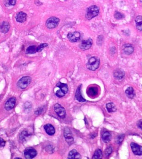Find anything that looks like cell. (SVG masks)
<instances>
[{
  "label": "cell",
  "mask_w": 142,
  "mask_h": 159,
  "mask_svg": "<svg viewBox=\"0 0 142 159\" xmlns=\"http://www.w3.org/2000/svg\"><path fill=\"white\" fill-rule=\"evenodd\" d=\"M99 13V8L96 5H93L87 9L86 13V18L88 20H91L92 18L97 16Z\"/></svg>",
  "instance_id": "obj_1"
},
{
  "label": "cell",
  "mask_w": 142,
  "mask_h": 159,
  "mask_svg": "<svg viewBox=\"0 0 142 159\" xmlns=\"http://www.w3.org/2000/svg\"><path fill=\"white\" fill-rule=\"evenodd\" d=\"M99 66V59L95 56H93L90 58L86 65L87 69L92 71L98 69Z\"/></svg>",
  "instance_id": "obj_2"
},
{
  "label": "cell",
  "mask_w": 142,
  "mask_h": 159,
  "mask_svg": "<svg viewBox=\"0 0 142 159\" xmlns=\"http://www.w3.org/2000/svg\"><path fill=\"white\" fill-rule=\"evenodd\" d=\"M31 80L32 79L30 77L28 76L23 77L18 82V86L21 89H24L30 85Z\"/></svg>",
  "instance_id": "obj_3"
},
{
  "label": "cell",
  "mask_w": 142,
  "mask_h": 159,
  "mask_svg": "<svg viewBox=\"0 0 142 159\" xmlns=\"http://www.w3.org/2000/svg\"><path fill=\"white\" fill-rule=\"evenodd\" d=\"M60 19L55 17H49L46 22V26L49 29H53L56 28L60 23Z\"/></svg>",
  "instance_id": "obj_4"
},
{
  "label": "cell",
  "mask_w": 142,
  "mask_h": 159,
  "mask_svg": "<svg viewBox=\"0 0 142 159\" xmlns=\"http://www.w3.org/2000/svg\"><path fill=\"white\" fill-rule=\"evenodd\" d=\"M54 110L58 116L64 119L66 116V112L65 109L59 104H56L54 106Z\"/></svg>",
  "instance_id": "obj_5"
},
{
  "label": "cell",
  "mask_w": 142,
  "mask_h": 159,
  "mask_svg": "<svg viewBox=\"0 0 142 159\" xmlns=\"http://www.w3.org/2000/svg\"><path fill=\"white\" fill-rule=\"evenodd\" d=\"M24 154L26 159H32L36 156L37 152L33 147H29L25 149Z\"/></svg>",
  "instance_id": "obj_6"
},
{
  "label": "cell",
  "mask_w": 142,
  "mask_h": 159,
  "mask_svg": "<svg viewBox=\"0 0 142 159\" xmlns=\"http://www.w3.org/2000/svg\"><path fill=\"white\" fill-rule=\"evenodd\" d=\"M67 38L71 42H76L79 41L81 39V34L78 32H70L68 34Z\"/></svg>",
  "instance_id": "obj_7"
},
{
  "label": "cell",
  "mask_w": 142,
  "mask_h": 159,
  "mask_svg": "<svg viewBox=\"0 0 142 159\" xmlns=\"http://www.w3.org/2000/svg\"><path fill=\"white\" fill-rule=\"evenodd\" d=\"M93 44V41L91 39H89L81 41L79 45L80 49L82 50H87L91 48Z\"/></svg>",
  "instance_id": "obj_8"
},
{
  "label": "cell",
  "mask_w": 142,
  "mask_h": 159,
  "mask_svg": "<svg viewBox=\"0 0 142 159\" xmlns=\"http://www.w3.org/2000/svg\"><path fill=\"white\" fill-rule=\"evenodd\" d=\"M64 136L67 143L69 144H72L73 143V142L74 141V138H73L72 132L69 128L66 127L64 128Z\"/></svg>",
  "instance_id": "obj_9"
},
{
  "label": "cell",
  "mask_w": 142,
  "mask_h": 159,
  "mask_svg": "<svg viewBox=\"0 0 142 159\" xmlns=\"http://www.w3.org/2000/svg\"><path fill=\"white\" fill-rule=\"evenodd\" d=\"M130 147L134 155H142V146L134 142L130 143Z\"/></svg>",
  "instance_id": "obj_10"
},
{
  "label": "cell",
  "mask_w": 142,
  "mask_h": 159,
  "mask_svg": "<svg viewBox=\"0 0 142 159\" xmlns=\"http://www.w3.org/2000/svg\"><path fill=\"white\" fill-rule=\"evenodd\" d=\"M16 99L15 97H12L7 100L5 104V109L7 111H10L14 108L16 104Z\"/></svg>",
  "instance_id": "obj_11"
},
{
  "label": "cell",
  "mask_w": 142,
  "mask_h": 159,
  "mask_svg": "<svg viewBox=\"0 0 142 159\" xmlns=\"http://www.w3.org/2000/svg\"><path fill=\"white\" fill-rule=\"evenodd\" d=\"M125 72L121 68H117L113 72V76L115 79L121 80L123 79L125 76Z\"/></svg>",
  "instance_id": "obj_12"
},
{
  "label": "cell",
  "mask_w": 142,
  "mask_h": 159,
  "mask_svg": "<svg viewBox=\"0 0 142 159\" xmlns=\"http://www.w3.org/2000/svg\"><path fill=\"white\" fill-rule=\"evenodd\" d=\"M27 15L26 13L20 12L18 13L16 16V21L18 22L22 23L27 20Z\"/></svg>",
  "instance_id": "obj_13"
},
{
  "label": "cell",
  "mask_w": 142,
  "mask_h": 159,
  "mask_svg": "<svg viewBox=\"0 0 142 159\" xmlns=\"http://www.w3.org/2000/svg\"><path fill=\"white\" fill-rule=\"evenodd\" d=\"M44 128L47 134L49 136H52L55 134V130L54 126L50 124H47L44 126Z\"/></svg>",
  "instance_id": "obj_14"
},
{
  "label": "cell",
  "mask_w": 142,
  "mask_h": 159,
  "mask_svg": "<svg viewBox=\"0 0 142 159\" xmlns=\"http://www.w3.org/2000/svg\"><path fill=\"white\" fill-rule=\"evenodd\" d=\"M123 51L125 54L130 55L133 52L134 49L133 46L131 45L127 44L123 47Z\"/></svg>",
  "instance_id": "obj_15"
},
{
  "label": "cell",
  "mask_w": 142,
  "mask_h": 159,
  "mask_svg": "<svg viewBox=\"0 0 142 159\" xmlns=\"http://www.w3.org/2000/svg\"><path fill=\"white\" fill-rule=\"evenodd\" d=\"M81 85H80L78 87L77 90H76L75 96V98H76V100H78V101H79V102H85L86 100L83 98V96H82V95H81Z\"/></svg>",
  "instance_id": "obj_16"
},
{
  "label": "cell",
  "mask_w": 142,
  "mask_h": 159,
  "mask_svg": "<svg viewBox=\"0 0 142 159\" xmlns=\"http://www.w3.org/2000/svg\"><path fill=\"white\" fill-rule=\"evenodd\" d=\"M10 25L9 22L4 21L0 25V31L2 33H6L9 32L10 29Z\"/></svg>",
  "instance_id": "obj_17"
},
{
  "label": "cell",
  "mask_w": 142,
  "mask_h": 159,
  "mask_svg": "<svg viewBox=\"0 0 142 159\" xmlns=\"http://www.w3.org/2000/svg\"><path fill=\"white\" fill-rule=\"evenodd\" d=\"M68 159H80L81 158V155L75 149H73L69 153Z\"/></svg>",
  "instance_id": "obj_18"
},
{
  "label": "cell",
  "mask_w": 142,
  "mask_h": 159,
  "mask_svg": "<svg viewBox=\"0 0 142 159\" xmlns=\"http://www.w3.org/2000/svg\"><path fill=\"white\" fill-rule=\"evenodd\" d=\"M56 87H59L60 88V90L63 92L64 94L67 93L68 91V87L67 84L59 82L56 85Z\"/></svg>",
  "instance_id": "obj_19"
},
{
  "label": "cell",
  "mask_w": 142,
  "mask_h": 159,
  "mask_svg": "<svg viewBox=\"0 0 142 159\" xmlns=\"http://www.w3.org/2000/svg\"><path fill=\"white\" fill-rule=\"evenodd\" d=\"M111 134L110 132L108 131H105L103 132L102 135V139L104 142L105 143H108L111 140Z\"/></svg>",
  "instance_id": "obj_20"
},
{
  "label": "cell",
  "mask_w": 142,
  "mask_h": 159,
  "mask_svg": "<svg viewBox=\"0 0 142 159\" xmlns=\"http://www.w3.org/2000/svg\"><path fill=\"white\" fill-rule=\"evenodd\" d=\"M125 93L126 94L127 97L130 99H133L136 95L133 88L131 87H129L127 88L125 91Z\"/></svg>",
  "instance_id": "obj_21"
},
{
  "label": "cell",
  "mask_w": 142,
  "mask_h": 159,
  "mask_svg": "<svg viewBox=\"0 0 142 159\" xmlns=\"http://www.w3.org/2000/svg\"><path fill=\"white\" fill-rule=\"evenodd\" d=\"M135 22L137 29L140 31H142V16H137L135 19Z\"/></svg>",
  "instance_id": "obj_22"
},
{
  "label": "cell",
  "mask_w": 142,
  "mask_h": 159,
  "mask_svg": "<svg viewBox=\"0 0 142 159\" xmlns=\"http://www.w3.org/2000/svg\"><path fill=\"white\" fill-rule=\"evenodd\" d=\"M106 108L109 113L113 112L116 111V107L115 105L112 102L108 103L106 105Z\"/></svg>",
  "instance_id": "obj_23"
},
{
  "label": "cell",
  "mask_w": 142,
  "mask_h": 159,
  "mask_svg": "<svg viewBox=\"0 0 142 159\" xmlns=\"http://www.w3.org/2000/svg\"><path fill=\"white\" fill-rule=\"evenodd\" d=\"M37 47L36 46H31L28 47L26 50V54H34L37 52Z\"/></svg>",
  "instance_id": "obj_24"
},
{
  "label": "cell",
  "mask_w": 142,
  "mask_h": 159,
  "mask_svg": "<svg viewBox=\"0 0 142 159\" xmlns=\"http://www.w3.org/2000/svg\"><path fill=\"white\" fill-rule=\"evenodd\" d=\"M102 151L99 149H98L95 151L94 155H93L92 159H102Z\"/></svg>",
  "instance_id": "obj_25"
},
{
  "label": "cell",
  "mask_w": 142,
  "mask_h": 159,
  "mask_svg": "<svg viewBox=\"0 0 142 159\" xmlns=\"http://www.w3.org/2000/svg\"><path fill=\"white\" fill-rule=\"evenodd\" d=\"M16 0H5V5L7 7L15 5Z\"/></svg>",
  "instance_id": "obj_26"
},
{
  "label": "cell",
  "mask_w": 142,
  "mask_h": 159,
  "mask_svg": "<svg viewBox=\"0 0 142 159\" xmlns=\"http://www.w3.org/2000/svg\"><path fill=\"white\" fill-rule=\"evenodd\" d=\"M97 89L96 87H90L88 90V94L90 95L94 96L97 94Z\"/></svg>",
  "instance_id": "obj_27"
},
{
  "label": "cell",
  "mask_w": 142,
  "mask_h": 159,
  "mask_svg": "<svg viewBox=\"0 0 142 159\" xmlns=\"http://www.w3.org/2000/svg\"><path fill=\"white\" fill-rule=\"evenodd\" d=\"M124 17H125L124 15L121 13H120V12L116 11V12H115V18L116 19L118 20L122 19L123 18H124Z\"/></svg>",
  "instance_id": "obj_28"
},
{
  "label": "cell",
  "mask_w": 142,
  "mask_h": 159,
  "mask_svg": "<svg viewBox=\"0 0 142 159\" xmlns=\"http://www.w3.org/2000/svg\"><path fill=\"white\" fill-rule=\"evenodd\" d=\"M124 137H125V135L123 134H121V135L118 136V137H117L116 139V143L119 144L122 143V142L123 140V139H124Z\"/></svg>",
  "instance_id": "obj_29"
},
{
  "label": "cell",
  "mask_w": 142,
  "mask_h": 159,
  "mask_svg": "<svg viewBox=\"0 0 142 159\" xmlns=\"http://www.w3.org/2000/svg\"><path fill=\"white\" fill-rule=\"evenodd\" d=\"M48 46V44L47 43H41L39 46L37 47V52H41V51H43V49L44 48H45L46 47H47Z\"/></svg>",
  "instance_id": "obj_30"
},
{
  "label": "cell",
  "mask_w": 142,
  "mask_h": 159,
  "mask_svg": "<svg viewBox=\"0 0 142 159\" xmlns=\"http://www.w3.org/2000/svg\"><path fill=\"white\" fill-rule=\"evenodd\" d=\"M29 134L26 131H23L22 132L21 135L20 136V139L22 140H24L26 139V138L28 137L29 136Z\"/></svg>",
  "instance_id": "obj_31"
},
{
  "label": "cell",
  "mask_w": 142,
  "mask_h": 159,
  "mask_svg": "<svg viewBox=\"0 0 142 159\" xmlns=\"http://www.w3.org/2000/svg\"><path fill=\"white\" fill-rule=\"evenodd\" d=\"M112 152V148L111 147H109L106 149L105 151V155L106 157L109 156Z\"/></svg>",
  "instance_id": "obj_32"
},
{
  "label": "cell",
  "mask_w": 142,
  "mask_h": 159,
  "mask_svg": "<svg viewBox=\"0 0 142 159\" xmlns=\"http://www.w3.org/2000/svg\"><path fill=\"white\" fill-rule=\"evenodd\" d=\"M56 95L59 98H62L63 96H64L65 94L63 92L61 91V90H57L55 93Z\"/></svg>",
  "instance_id": "obj_33"
},
{
  "label": "cell",
  "mask_w": 142,
  "mask_h": 159,
  "mask_svg": "<svg viewBox=\"0 0 142 159\" xmlns=\"http://www.w3.org/2000/svg\"><path fill=\"white\" fill-rule=\"evenodd\" d=\"M5 142L2 138H0V147H4L5 145Z\"/></svg>",
  "instance_id": "obj_34"
},
{
  "label": "cell",
  "mask_w": 142,
  "mask_h": 159,
  "mask_svg": "<svg viewBox=\"0 0 142 159\" xmlns=\"http://www.w3.org/2000/svg\"><path fill=\"white\" fill-rule=\"evenodd\" d=\"M137 126L139 128L142 130V119H140L137 122Z\"/></svg>",
  "instance_id": "obj_35"
},
{
  "label": "cell",
  "mask_w": 142,
  "mask_h": 159,
  "mask_svg": "<svg viewBox=\"0 0 142 159\" xmlns=\"http://www.w3.org/2000/svg\"><path fill=\"white\" fill-rule=\"evenodd\" d=\"M139 1H140V2L142 3V0H139Z\"/></svg>",
  "instance_id": "obj_36"
},
{
  "label": "cell",
  "mask_w": 142,
  "mask_h": 159,
  "mask_svg": "<svg viewBox=\"0 0 142 159\" xmlns=\"http://www.w3.org/2000/svg\"></svg>",
  "instance_id": "obj_37"
}]
</instances>
